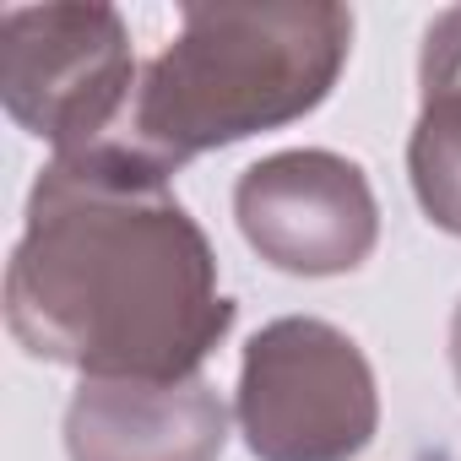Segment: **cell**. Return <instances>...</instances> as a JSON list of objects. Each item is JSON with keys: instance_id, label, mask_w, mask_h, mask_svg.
<instances>
[{"instance_id": "obj_1", "label": "cell", "mask_w": 461, "mask_h": 461, "mask_svg": "<svg viewBox=\"0 0 461 461\" xmlns=\"http://www.w3.org/2000/svg\"><path fill=\"white\" fill-rule=\"evenodd\" d=\"M240 304L201 222L120 136L55 152L6 267V326L28 358L82 380H195Z\"/></svg>"}, {"instance_id": "obj_2", "label": "cell", "mask_w": 461, "mask_h": 461, "mask_svg": "<svg viewBox=\"0 0 461 461\" xmlns=\"http://www.w3.org/2000/svg\"><path fill=\"white\" fill-rule=\"evenodd\" d=\"M353 50V12L331 0L185 6L174 44L141 71L125 147L174 174L201 152L315 114Z\"/></svg>"}, {"instance_id": "obj_3", "label": "cell", "mask_w": 461, "mask_h": 461, "mask_svg": "<svg viewBox=\"0 0 461 461\" xmlns=\"http://www.w3.org/2000/svg\"><path fill=\"white\" fill-rule=\"evenodd\" d=\"M240 434L256 461H358L380 429L364 348L315 315H283L245 342Z\"/></svg>"}, {"instance_id": "obj_4", "label": "cell", "mask_w": 461, "mask_h": 461, "mask_svg": "<svg viewBox=\"0 0 461 461\" xmlns=\"http://www.w3.org/2000/svg\"><path fill=\"white\" fill-rule=\"evenodd\" d=\"M131 28L98 0L0 12V98L6 114L55 152L98 147L136 98Z\"/></svg>"}, {"instance_id": "obj_5", "label": "cell", "mask_w": 461, "mask_h": 461, "mask_svg": "<svg viewBox=\"0 0 461 461\" xmlns=\"http://www.w3.org/2000/svg\"><path fill=\"white\" fill-rule=\"evenodd\" d=\"M245 245L288 277L358 272L380 240V201L369 174L326 147H288L250 163L234 185Z\"/></svg>"}, {"instance_id": "obj_6", "label": "cell", "mask_w": 461, "mask_h": 461, "mask_svg": "<svg viewBox=\"0 0 461 461\" xmlns=\"http://www.w3.org/2000/svg\"><path fill=\"white\" fill-rule=\"evenodd\" d=\"M228 407L212 380H82L66 407L71 461H217Z\"/></svg>"}, {"instance_id": "obj_7", "label": "cell", "mask_w": 461, "mask_h": 461, "mask_svg": "<svg viewBox=\"0 0 461 461\" xmlns=\"http://www.w3.org/2000/svg\"><path fill=\"white\" fill-rule=\"evenodd\" d=\"M407 174L423 217L461 240V6L439 12L423 33Z\"/></svg>"}, {"instance_id": "obj_8", "label": "cell", "mask_w": 461, "mask_h": 461, "mask_svg": "<svg viewBox=\"0 0 461 461\" xmlns=\"http://www.w3.org/2000/svg\"><path fill=\"white\" fill-rule=\"evenodd\" d=\"M450 369H456V385H461V304H456V321H450Z\"/></svg>"}]
</instances>
